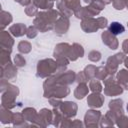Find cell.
Listing matches in <instances>:
<instances>
[{
  "instance_id": "1",
  "label": "cell",
  "mask_w": 128,
  "mask_h": 128,
  "mask_svg": "<svg viewBox=\"0 0 128 128\" xmlns=\"http://www.w3.org/2000/svg\"><path fill=\"white\" fill-rule=\"evenodd\" d=\"M109 30L114 34V35H118L120 33H122L124 31V27L118 23V22H113L111 23V25L109 26Z\"/></svg>"
},
{
  "instance_id": "2",
  "label": "cell",
  "mask_w": 128,
  "mask_h": 128,
  "mask_svg": "<svg viewBox=\"0 0 128 128\" xmlns=\"http://www.w3.org/2000/svg\"><path fill=\"white\" fill-rule=\"evenodd\" d=\"M127 112H128V103H127Z\"/></svg>"
}]
</instances>
